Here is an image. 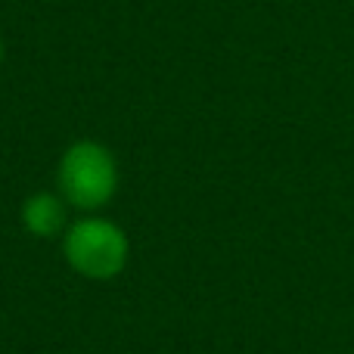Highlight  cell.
Wrapping results in <instances>:
<instances>
[{"instance_id":"1","label":"cell","mask_w":354,"mask_h":354,"mask_svg":"<svg viewBox=\"0 0 354 354\" xmlns=\"http://www.w3.org/2000/svg\"><path fill=\"white\" fill-rule=\"evenodd\" d=\"M118 180L115 153L91 137L68 143L56 165V193L81 214H97L109 205L118 193Z\"/></svg>"},{"instance_id":"2","label":"cell","mask_w":354,"mask_h":354,"mask_svg":"<svg viewBox=\"0 0 354 354\" xmlns=\"http://www.w3.org/2000/svg\"><path fill=\"white\" fill-rule=\"evenodd\" d=\"M62 258L84 280H115L128 268L131 239L112 218L103 214H81L62 233Z\"/></svg>"},{"instance_id":"3","label":"cell","mask_w":354,"mask_h":354,"mask_svg":"<svg viewBox=\"0 0 354 354\" xmlns=\"http://www.w3.org/2000/svg\"><path fill=\"white\" fill-rule=\"evenodd\" d=\"M22 227L25 233H31L35 239H53L62 236L66 227L72 224L68 221V202L62 199L59 193H47V189H37L28 199L22 202Z\"/></svg>"},{"instance_id":"4","label":"cell","mask_w":354,"mask_h":354,"mask_svg":"<svg viewBox=\"0 0 354 354\" xmlns=\"http://www.w3.org/2000/svg\"><path fill=\"white\" fill-rule=\"evenodd\" d=\"M3 53H6V47H3V37H0V62H3Z\"/></svg>"}]
</instances>
